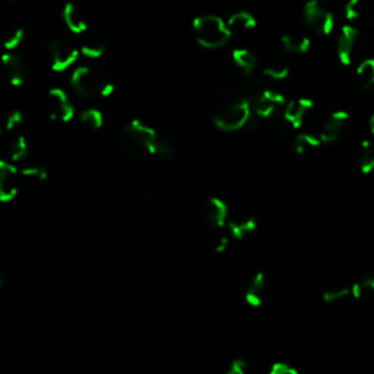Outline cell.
<instances>
[{
  "label": "cell",
  "instance_id": "cell-1",
  "mask_svg": "<svg viewBox=\"0 0 374 374\" xmlns=\"http://www.w3.org/2000/svg\"><path fill=\"white\" fill-rule=\"evenodd\" d=\"M193 32L196 41L208 50H216L228 44L233 31L223 18L216 15H202L193 20Z\"/></svg>",
  "mask_w": 374,
  "mask_h": 374
},
{
  "label": "cell",
  "instance_id": "cell-2",
  "mask_svg": "<svg viewBox=\"0 0 374 374\" xmlns=\"http://www.w3.org/2000/svg\"><path fill=\"white\" fill-rule=\"evenodd\" d=\"M71 85L74 91L83 99L110 97L114 91V83L111 79L90 66L76 67L71 75Z\"/></svg>",
  "mask_w": 374,
  "mask_h": 374
},
{
  "label": "cell",
  "instance_id": "cell-3",
  "mask_svg": "<svg viewBox=\"0 0 374 374\" xmlns=\"http://www.w3.org/2000/svg\"><path fill=\"white\" fill-rule=\"evenodd\" d=\"M251 104L247 99H240L214 116V125L223 132H235L249 125L251 118Z\"/></svg>",
  "mask_w": 374,
  "mask_h": 374
},
{
  "label": "cell",
  "instance_id": "cell-4",
  "mask_svg": "<svg viewBox=\"0 0 374 374\" xmlns=\"http://www.w3.org/2000/svg\"><path fill=\"white\" fill-rule=\"evenodd\" d=\"M304 22L312 28L317 36H331L335 28V16L333 13L323 6L319 0H307L303 8Z\"/></svg>",
  "mask_w": 374,
  "mask_h": 374
},
{
  "label": "cell",
  "instance_id": "cell-5",
  "mask_svg": "<svg viewBox=\"0 0 374 374\" xmlns=\"http://www.w3.org/2000/svg\"><path fill=\"white\" fill-rule=\"evenodd\" d=\"M50 62L55 72H64L78 60L81 50L74 43L64 39L52 40L48 44Z\"/></svg>",
  "mask_w": 374,
  "mask_h": 374
},
{
  "label": "cell",
  "instance_id": "cell-6",
  "mask_svg": "<svg viewBox=\"0 0 374 374\" xmlns=\"http://www.w3.org/2000/svg\"><path fill=\"white\" fill-rule=\"evenodd\" d=\"M46 109L48 117L52 118L53 122L67 123L71 122L75 116V110L69 97L60 88H52L47 92Z\"/></svg>",
  "mask_w": 374,
  "mask_h": 374
},
{
  "label": "cell",
  "instance_id": "cell-7",
  "mask_svg": "<svg viewBox=\"0 0 374 374\" xmlns=\"http://www.w3.org/2000/svg\"><path fill=\"white\" fill-rule=\"evenodd\" d=\"M251 111L256 117L261 118H270L279 109H284L286 101L281 92L277 91H262L256 98L251 101Z\"/></svg>",
  "mask_w": 374,
  "mask_h": 374
},
{
  "label": "cell",
  "instance_id": "cell-8",
  "mask_svg": "<svg viewBox=\"0 0 374 374\" xmlns=\"http://www.w3.org/2000/svg\"><path fill=\"white\" fill-rule=\"evenodd\" d=\"M360 39V31L356 27L348 24L341 28L339 32L338 43H336V56L344 66H349L354 59V52L356 43Z\"/></svg>",
  "mask_w": 374,
  "mask_h": 374
},
{
  "label": "cell",
  "instance_id": "cell-9",
  "mask_svg": "<svg viewBox=\"0 0 374 374\" xmlns=\"http://www.w3.org/2000/svg\"><path fill=\"white\" fill-rule=\"evenodd\" d=\"M21 172L16 168L12 161L0 162V200L8 203L18 195V180Z\"/></svg>",
  "mask_w": 374,
  "mask_h": 374
},
{
  "label": "cell",
  "instance_id": "cell-10",
  "mask_svg": "<svg viewBox=\"0 0 374 374\" xmlns=\"http://www.w3.org/2000/svg\"><path fill=\"white\" fill-rule=\"evenodd\" d=\"M348 120H349V114L347 111L344 110L333 111L320 129L319 136L321 139V144H328V145L335 144L342 136Z\"/></svg>",
  "mask_w": 374,
  "mask_h": 374
},
{
  "label": "cell",
  "instance_id": "cell-11",
  "mask_svg": "<svg viewBox=\"0 0 374 374\" xmlns=\"http://www.w3.org/2000/svg\"><path fill=\"white\" fill-rule=\"evenodd\" d=\"M202 219L205 224L214 230H221L226 223H228V208L224 200L218 198H211L202 207Z\"/></svg>",
  "mask_w": 374,
  "mask_h": 374
},
{
  "label": "cell",
  "instance_id": "cell-12",
  "mask_svg": "<svg viewBox=\"0 0 374 374\" xmlns=\"http://www.w3.org/2000/svg\"><path fill=\"white\" fill-rule=\"evenodd\" d=\"M126 129L145 146L148 154H157L161 138L154 129L148 126L145 122L138 120V118H133L132 122H129Z\"/></svg>",
  "mask_w": 374,
  "mask_h": 374
},
{
  "label": "cell",
  "instance_id": "cell-13",
  "mask_svg": "<svg viewBox=\"0 0 374 374\" xmlns=\"http://www.w3.org/2000/svg\"><path fill=\"white\" fill-rule=\"evenodd\" d=\"M312 109H313L312 99L296 98V99L288 101V103L285 104L282 116L288 125H291L294 129H300Z\"/></svg>",
  "mask_w": 374,
  "mask_h": 374
},
{
  "label": "cell",
  "instance_id": "cell-14",
  "mask_svg": "<svg viewBox=\"0 0 374 374\" xmlns=\"http://www.w3.org/2000/svg\"><path fill=\"white\" fill-rule=\"evenodd\" d=\"M62 16H63L64 25L71 32L78 34L79 36V34H83L85 31L88 29V20H87V16H85V13L79 5L74 4V2H67L63 6Z\"/></svg>",
  "mask_w": 374,
  "mask_h": 374
},
{
  "label": "cell",
  "instance_id": "cell-15",
  "mask_svg": "<svg viewBox=\"0 0 374 374\" xmlns=\"http://www.w3.org/2000/svg\"><path fill=\"white\" fill-rule=\"evenodd\" d=\"M2 60H4L8 81L11 82L12 87H21L27 79V67H25L24 60L12 52L5 53Z\"/></svg>",
  "mask_w": 374,
  "mask_h": 374
},
{
  "label": "cell",
  "instance_id": "cell-16",
  "mask_svg": "<svg viewBox=\"0 0 374 374\" xmlns=\"http://www.w3.org/2000/svg\"><path fill=\"white\" fill-rule=\"evenodd\" d=\"M117 148L120 149L122 154L130 160H139L145 154H148V151L145 146L134 138V136L125 127L122 133L118 134L117 138Z\"/></svg>",
  "mask_w": 374,
  "mask_h": 374
},
{
  "label": "cell",
  "instance_id": "cell-17",
  "mask_svg": "<svg viewBox=\"0 0 374 374\" xmlns=\"http://www.w3.org/2000/svg\"><path fill=\"white\" fill-rule=\"evenodd\" d=\"M265 291H266L265 274L263 272H258V274L251 278V281L249 282L246 288L244 300L250 307H259L265 300Z\"/></svg>",
  "mask_w": 374,
  "mask_h": 374
},
{
  "label": "cell",
  "instance_id": "cell-18",
  "mask_svg": "<svg viewBox=\"0 0 374 374\" xmlns=\"http://www.w3.org/2000/svg\"><path fill=\"white\" fill-rule=\"evenodd\" d=\"M281 44L285 52L294 53V55L307 53L312 47L310 39L307 36H304V34H298V32L284 34V36L281 37Z\"/></svg>",
  "mask_w": 374,
  "mask_h": 374
},
{
  "label": "cell",
  "instance_id": "cell-19",
  "mask_svg": "<svg viewBox=\"0 0 374 374\" xmlns=\"http://www.w3.org/2000/svg\"><path fill=\"white\" fill-rule=\"evenodd\" d=\"M258 223L253 216H240L228 221V233L235 240H243L251 233L256 231Z\"/></svg>",
  "mask_w": 374,
  "mask_h": 374
},
{
  "label": "cell",
  "instance_id": "cell-20",
  "mask_svg": "<svg viewBox=\"0 0 374 374\" xmlns=\"http://www.w3.org/2000/svg\"><path fill=\"white\" fill-rule=\"evenodd\" d=\"M233 62L237 69H239L244 76H249L258 67V59L249 48L237 47L233 50Z\"/></svg>",
  "mask_w": 374,
  "mask_h": 374
},
{
  "label": "cell",
  "instance_id": "cell-21",
  "mask_svg": "<svg viewBox=\"0 0 374 374\" xmlns=\"http://www.w3.org/2000/svg\"><path fill=\"white\" fill-rule=\"evenodd\" d=\"M227 22L231 31H237V32L251 31L258 25V20L254 18V15L250 13L249 11H239V12L233 13Z\"/></svg>",
  "mask_w": 374,
  "mask_h": 374
},
{
  "label": "cell",
  "instance_id": "cell-22",
  "mask_svg": "<svg viewBox=\"0 0 374 374\" xmlns=\"http://www.w3.org/2000/svg\"><path fill=\"white\" fill-rule=\"evenodd\" d=\"M28 142L24 134H15L8 145V155L12 162H21L28 157Z\"/></svg>",
  "mask_w": 374,
  "mask_h": 374
},
{
  "label": "cell",
  "instance_id": "cell-23",
  "mask_svg": "<svg viewBox=\"0 0 374 374\" xmlns=\"http://www.w3.org/2000/svg\"><path fill=\"white\" fill-rule=\"evenodd\" d=\"M320 144H321L320 136H316L313 133H300L296 136L293 148L296 151V154L304 155V154H307L309 151L319 148Z\"/></svg>",
  "mask_w": 374,
  "mask_h": 374
},
{
  "label": "cell",
  "instance_id": "cell-24",
  "mask_svg": "<svg viewBox=\"0 0 374 374\" xmlns=\"http://www.w3.org/2000/svg\"><path fill=\"white\" fill-rule=\"evenodd\" d=\"M352 297L355 300H373L374 298V275L364 277L351 285Z\"/></svg>",
  "mask_w": 374,
  "mask_h": 374
},
{
  "label": "cell",
  "instance_id": "cell-25",
  "mask_svg": "<svg viewBox=\"0 0 374 374\" xmlns=\"http://www.w3.org/2000/svg\"><path fill=\"white\" fill-rule=\"evenodd\" d=\"M356 76L364 91L374 88V57L363 60L356 67Z\"/></svg>",
  "mask_w": 374,
  "mask_h": 374
},
{
  "label": "cell",
  "instance_id": "cell-26",
  "mask_svg": "<svg viewBox=\"0 0 374 374\" xmlns=\"http://www.w3.org/2000/svg\"><path fill=\"white\" fill-rule=\"evenodd\" d=\"M79 50H81V55L87 59H99L106 53V44L98 39L90 37V39H85L81 43Z\"/></svg>",
  "mask_w": 374,
  "mask_h": 374
},
{
  "label": "cell",
  "instance_id": "cell-27",
  "mask_svg": "<svg viewBox=\"0 0 374 374\" xmlns=\"http://www.w3.org/2000/svg\"><path fill=\"white\" fill-rule=\"evenodd\" d=\"M359 165H360V172L363 174H370L374 172V142L373 141L363 142Z\"/></svg>",
  "mask_w": 374,
  "mask_h": 374
},
{
  "label": "cell",
  "instance_id": "cell-28",
  "mask_svg": "<svg viewBox=\"0 0 374 374\" xmlns=\"http://www.w3.org/2000/svg\"><path fill=\"white\" fill-rule=\"evenodd\" d=\"M352 297V290L351 286H344V285H336V286H331L328 290L323 293V301L328 303V304H336V303H341L347 298Z\"/></svg>",
  "mask_w": 374,
  "mask_h": 374
},
{
  "label": "cell",
  "instance_id": "cell-29",
  "mask_svg": "<svg viewBox=\"0 0 374 374\" xmlns=\"http://www.w3.org/2000/svg\"><path fill=\"white\" fill-rule=\"evenodd\" d=\"M81 118V123L88 127L90 130H98L103 127L104 125V118H103V114H101L99 110L97 109H88V110H83L79 116Z\"/></svg>",
  "mask_w": 374,
  "mask_h": 374
},
{
  "label": "cell",
  "instance_id": "cell-30",
  "mask_svg": "<svg viewBox=\"0 0 374 374\" xmlns=\"http://www.w3.org/2000/svg\"><path fill=\"white\" fill-rule=\"evenodd\" d=\"M21 176L31 183H43L47 179V169L40 164H29L21 168Z\"/></svg>",
  "mask_w": 374,
  "mask_h": 374
},
{
  "label": "cell",
  "instance_id": "cell-31",
  "mask_svg": "<svg viewBox=\"0 0 374 374\" xmlns=\"http://www.w3.org/2000/svg\"><path fill=\"white\" fill-rule=\"evenodd\" d=\"M263 74L272 81H284L288 74H290V69H288V66L284 63H270L265 67Z\"/></svg>",
  "mask_w": 374,
  "mask_h": 374
},
{
  "label": "cell",
  "instance_id": "cell-32",
  "mask_svg": "<svg viewBox=\"0 0 374 374\" xmlns=\"http://www.w3.org/2000/svg\"><path fill=\"white\" fill-rule=\"evenodd\" d=\"M24 37H25V31L22 28H20V27L18 28H13L8 34L5 41H4V47H5L6 52H13V50L16 47H20L21 43H22V40H24Z\"/></svg>",
  "mask_w": 374,
  "mask_h": 374
},
{
  "label": "cell",
  "instance_id": "cell-33",
  "mask_svg": "<svg viewBox=\"0 0 374 374\" xmlns=\"http://www.w3.org/2000/svg\"><path fill=\"white\" fill-rule=\"evenodd\" d=\"M363 13V0H347L344 6V15L349 22H354L361 18Z\"/></svg>",
  "mask_w": 374,
  "mask_h": 374
},
{
  "label": "cell",
  "instance_id": "cell-34",
  "mask_svg": "<svg viewBox=\"0 0 374 374\" xmlns=\"http://www.w3.org/2000/svg\"><path fill=\"white\" fill-rule=\"evenodd\" d=\"M24 122V114L20 110H12L8 117H6V122H5V129L9 133H13L16 129H18Z\"/></svg>",
  "mask_w": 374,
  "mask_h": 374
},
{
  "label": "cell",
  "instance_id": "cell-35",
  "mask_svg": "<svg viewBox=\"0 0 374 374\" xmlns=\"http://www.w3.org/2000/svg\"><path fill=\"white\" fill-rule=\"evenodd\" d=\"M270 374H298V370L286 361H277L269 367Z\"/></svg>",
  "mask_w": 374,
  "mask_h": 374
},
{
  "label": "cell",
  "instance_id": "cell-36",
  "mask_svg": "<svg viewBox=\"0 0 374 374\" xmlns=\"http://www.w3.org/2000/svg\"><path fill=\"white\" fill-rule=\"evenodd\" d=\"M212 247L216 253H224L228 247V243H230V237L226 234V233H216L214 237H212Z\"/></svg>",
  "mask_w": 374,
  "mask_h": 374
},
{
  "label": "cell",
  "instance_id": "cell-37",
  "mask_svg": "<svg viewBox=\"0 0 374 374\" xmlns=\"http://www.w3.org/2000/svg\"><path fill=\"white\" fill-rule=\"evenodd\" d=\"M249 371V363L243 359H235L231 363H228V367L226 370L227 374H246Z\"/></svg>",
  "mask_w": 374,
  "mask_h": 374
},
{
  "label": "cell",
  "instance_id": "cell-38",
  "mask_svg": "<svg viewBox=\"0 0 374 374\" xmlns=\"http://www.w3.org/2000/svg\"><path fill=\"white\" fill-rule=\"evenodd\" d=\"M368 126H370V132H371V134L374 136V113H373V114H371V117H370Z\"/></svg>",
  "mask_w": 374,
  "mask_h": 374
},
{
  "label": "cell",
  "instance_id": "cell-39",
  "mask_svg": "<svg viewBox=\"0 0 374 374\" xmlns=\"http://www.w3.org/2000/svg\"><path fill=\"white\" fill-rule=\"evenodd\" d=\"M9 2H12V0H9Z\"/></svg>",
  "mask_w": 374,
  "mask_h": 374
}]
</instances>
